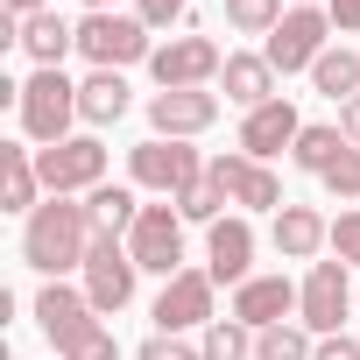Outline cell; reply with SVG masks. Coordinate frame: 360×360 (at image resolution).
<instances>
[{"label":"cell","mask_w":360,"mask_h":360,"mask_svg":"<svg viewBox=\"0 0 360 360\" xmlns=\"http://www.w3.org/2000/svg\"><path fill=\"white\" fill-rule=\"evenodd\" d=\"M148 71H155L162 92H191V85H212V78L226 71V57H219L212 36H176V43H162V50L148 57Z\"/></svg>","instance_id":"ba28073f"},{"label":"cell","mask_w":360,"mask_h":360,"mask_svg":"<svg viewBox=\"0 0 360 360\" xmlns=\"http://www.w3.org/2000/svg\"><path fill=\"white\" fill-rule=\"evenodd\" d=\"M325 191H332V198H360V148H346V155L325 169Z\"/></svg>","instance_id":"f546056e"},{"label":"cell","mask_w":360,"mask_h":360,"mask_svg":"<svg viewBox=\"0 0 360 360\" xmlns=\"http://www.w3.org/2000/svg\"><path fill=\"white\" fill-rule=\"evenodd\" d=\"M198 353H205V360H255V332H248L240 318H212Z\"/></svg>","instance_id":"484cf974"},{"label":"cell","mask_w":360,"mask_h":360,"mask_svg":"<svg viewBox=\"0 0 360 360\" xmlns=\"http://www.w3.org/2000/svg\"><path fill=\"white\" fill-rule=\"evenodd\" d=\"M0 8H8L15 22H36V15H50V0H0Z\"/></svg>","instance_id":"74e56055"},{"label":"cell","mask_w":360,"mask_h":360,"mask_svg":"<svg viewBox=\"0 0 360 360\" xmlns=\"http://www.w3.org/2000/svg\"><path fill=\"white\" fill-rule=\"evenodd\" d=\"M332 255L360 269V212H339V219H332Z\"/></svg>","instance_id":"d6a6232c"},{"label":"cell","mask_w":360,"mask_h":360,"mask_svg":"<svg viewBox=\"0 0 360 360\" xmlns=\"http://www.w3.org/2000/svg\"><path fill=\"white\" fill-rule=\"evenodd\" d=\"M297 134H304V120H297V106L290 99H269V106H255L248 120H240V155H283V148H297Z\"/></svg>","instance_id":"e0dca14e"},{"label":"cell","mask_w":360,"mask_h":360,"mask_svg":"<svg viewBox=\"0 0 360 360\" xmlns=\"http://www.w3.org/2000/svg\"><path fill=\"white\" fill-rule=\"evenodd\" d=\"M318 353V339L304 332V325H269V332H255V360H311Z\"/></svg>","instance_id":"4316f807"},{"label":"cell","mask_w":360,"mask_h":360,"mask_svg":"<svg viewBox=\"0 0 360 360\" xmlns=\"http://www.w3.org/2000/svg\"><path fill=\"white\" fill-rule=\"evenodd\" d=\"M311 85H318L325 99H339V106L360 99V57H353V50H325V57L311 64Z\"/></svg>","instance_id":"d4e9b609"},{"label":"cell","mask_w":360,"mask_h":360,"mask_svg":"<svg viewBox=\"0 0 360 360\" xmlns=\"http://www.w3.org/2000/svg\"><path fill=\"white\" fill-rule=\"evenodd\" d=\"M127 176L141 191H162V198H184L198 176H205V162H198V148H184V141H162V134H148L141 148H127Z\"/></svg>","instance_id":"277c9868"},{"label":"cell","mask_w":360,"mask_h":360,"mask_svg":"<svg viewBox=\"0 0 360 360\" xmlns=\"http://www.w3.org/2000/svg\"><path fill=\"white\" fill-rule=\"evenodd\" d=\"M127 255L148 269V276H184V212L176 205H141L134 233H127Z\"/></svg>","instance_id":"52a82bcc"},{"label":"cell","mask_w":360,"mask_h":360,"mask_svg":"<svg viewBox=\"0 0 360 360\" xmlns=\"http://www.w3.org/2000/svg\"><path fill=\"white\" fill-rule=\"evenodd\" d=\"M191 325H212V276L205 269L169 276L155 297V332H191Z\"/></svg>","instance_id":"5bb4252c"},{"label":"cell","mask_w":360,"mask_h":360,"mask_svg":"<svg viewBox=\"0 0 360 360\" xmlns=\"http://www.w3.org/2000/svg\"><path fill=\"white\" fill-rule=\"evenodd\" d=\"M22 50L36 57V71H64V57L78 50V22H64V15L50 8V15L22 22Z\"/></svg>","instance_id":"44dd1931"},{"label":"cell","mask_w":360,"mask_h":360,"mask_svg":"<svg viewBox=\"0 0 360 360\" xmlns=\"http://www.w3.org/2000/svg\"><path fill=\"white\" fill-rule=\"evenodd\" d=\"M127 113V78L120 71H92L85 85H78V120L85 127H113Z\"/></svg>","instance_id":"603a6c76"},{"label":"cell","mask_w":360,"mask_h":360,"mask_svg":"<svg viewBox=\"0 0 360 360\" xmlns=\"http://www.w3.org/2000/svg\"><path fill=\"white\" fill-rule=\"evenodd\" d=\"M36 325H43L50 346L64 353V346H78V339L99 325V311H92L85 290H71V283H43V290H36Z\"/></svg>","instance_id":"7c38bea8"},{"label":"cell","mask_w":360,"mask_h":360,"mask_svg":"<svg viewBox=\"0 0 360 360\" xmlns=\"http://www.w3.org/2000/svg\"><path fill=\"white\" fill-rule=\"evenodd\" d=\"M219 85H226V99H233L240 113H255V106L283 99V92H276V64H269V57H255V50H233V57H226V71H219Z\"/></svg>","instance_id":"d6986e66"},{"label":"cell","mask_w":360,"mask_h":360,"mask_svg":"<svg viewBox=\"0 0 360 360\" xmlns=\"http://www.w3.org/2000/svg\"><path fill=\"white\" fill-rule=\"evenodd\" d=\"M311 360H360V339L332 332V339H318V353H311Z\"/></svg>","instance_id":"e575fe53"},{"label":"cell","mask_w":360,"mask_h":360,"mask_svg":"<svg viewBox=\"0 0 360 360\" xmlns=\"http://www.w3.org/2000/svg\"><path fill=\"white\" fill-rule=\"evenodd\" d=\"M106 8H113V0H85V15H106Z\"/></svg>","instance_id":"f35d334b"},{"label":"cell","mask_w":360,"mask_h":360,"mask_svg":"<svg viewBox=\"0 0 360 360\" xmlns=\"http://www.w3.org/2000/svg\"><path fill=\"white\" fill-rule=\"evenodd\" d=\"M325 15H332L339 36H353V29H360V0H325Z\"/></svg>","instance_id":"d590c367"},{"label":"cell","mask_w":360,"mask_h":360,"mask_svg":"<svg viewBox=\"0 0 360 360\" xmlns=\"http://www.w3.org/2000/svg\"><path fill=\"white\" fill-rule=\"evenodd\" d=\"M297 8H318V0H297Z\"/></svg>","instance_id":"ab89813d"},{"label":"cell","mask_w":360,"mask_h":360,"mask_svg":"<svg viewBox=\"0 0 360 360\" xmlns=\"http://www.w3.org/2000/svg\"><path fill=\"white\" fill-rule=\"evenodd\" d=\"M205 169L226 184V198L248 205V212H283V205H290V198H283V176H276L269 162H255V155H212Z\"/></svg>","instance_id":"8fae6325"},{"label":"cell","mask_w":360,"mask_h":360,"mask_svg":"<svg viewBox=\"0 0 360 360\" xmlns=\"http://www.w3.org/2000/svg\"><path fill=\"white\" fill-rule=\"evenodd\" d=\"M269 240H276L283 262H318V248H332V219H325L318 205H283Z\"/></svg>","instance_id":"ac0fdd59"},{"label":"cell","mask_w":360,"mask_h":360,"mask_svg":"<svg viewBox=\"0 0 360 360\" xmlns=\"http://www.w3.org/2000/svg\"><path fill=\"white\" fill-rule=\"evenodd\" d=\"M71 120H78V85L64 71H36L22 85V134L57 148V141H71Z\"/></svg>","instance_id":"7a4b0ae2"},{"label":"cell","mask_w":360,"mask_h":360,"mask_svg":"<svg viewBox=\"0 0 360 360\" xmlns=\"http://www.w3.org/2000/svg\"><path fill=\"white\" fill-rule=\"evenodd\" d=\"M85 255H92V219H85V205L43 198V205L29 212V226H22V262L57 283L64 269H85Z\"/></svg>","instance_id":"6da1fadb"},{"label":"cell","mask_w":360,"mask_h":360,"mask_svg":"<svg viewBox=\"0 0 360 360\" xmlns=\"http://www.w3.org/2000/svg\"><path fill=\"white\" fill-rule=\"evenodd\" d=\"M64 360H120V339H113L106 325H92L78 346H64Z\"/></svg>","instance_id":"4dcf8cb0"},{"label":"cell","mask_w":360,"mask_h":360,"mask_svg":"<svg viewBox=\"0 0 360 360\" xmlns=\"http://www.w3.org/2000/svg\"><path fill=\"white\" fill-rule=\"evenodd\" d=\"M219 205H226V184H219V176H212V169L198 176V184H191L184 198H176V212H184V219H198V226H219V219H226Z\"/></svg>","instance_id":"83f0119b"},{"label":"cell","mask_w":360,"mask_h":360,"mask_svg":"<svg viewBox=\"0 0 360 360\" xmlns=\"http://www.w3.org/2000/svg\"><path fill=\"white\" fill-rule=\"evenodd\" d=\"M205 276H212V283H233V290L255 276V226H248L240 212L205 233Z\"/></svg>","instance_id":"9a60e30c"},{"label":"cell","mask_w":360,"mask_h":360,"mask_svg":"<svg viewBox=\"0 0 360 360\" xmlns=\"http://www.w3.org/2000/svg\"><path fill=\"white\" fill-rule=\"evenodd\" d=\"M332 50V15L325 8H290L283 22H276V36H269V64H276V78H290V71H311L318 57Z\"/></svg>","instance_id":"8992f818"},{"label":"cell","mask_w":360,"mask_h":360,"mask_svg":"<svg viewBox=\"0 0 360 360\" xmlns=\"http://www.w3.org/2000/svg\"><path fill=\"white\" fill-rule=\"evenodd\" d=\"M36 169H43V191H50V198L99 191V184H106V148H99V134H71V141H57V148H36Z\"/></svg>","instance_id":"5b68a950"},{"label":"cell","mask_w":360,"mask_h":360,"mask_svg":"<svg viewBox=\"0 0 360 360\" xmlns=\"http://www.w3.org/2000/svg\"><path fill=\"white\" fill-rule=\"evenodd\" d=\"M191 15V0H141V22L148 29H169V22H184Z\"/></svg>","instance_id":"836d02e7"},{"label":"cell","mask_w":360,"mask_h":360,"mask_svg":"<svg viewBox=\"0 0 360 360\" xmlns=\"http://www.w3.org/2000/svg\"><path fill=\"white\" fill-rule=\"evenodd\" d=\"M346 304H353V290H346V262H311V276H304V290H297L304 332H311V339H332L339 318H346Z\"/></svg>","instance_id":"9c48e42d"},{"label":"cell","mask_w":360,"mask_h":360,"mask_svg":"<svg viewBox=\"0 0 360 360\" xmlns=\"http://www.w3.org/2000/svg\"><path fill=\"white\" fill-rule=\"evenodd\" d=\"M0 205L8 212L43 205V169H36V148H22V141H0Z\"/></svg>","instance_id":"ffe728a7"},{"label":"cell","mask_w":360,"mask_h":360,"mask_svg":"<svg viewBox=\"0 0 360 360\" xmlns=\"http://www.w3.org/2000/svg\"><path fill=\"white\" fill-rule=\"evenodd\" d=\"M339 134H346V148H360V99L339 106Z\"/></svg>","instance_id":"8d00e7d4"},{"label":"cell","mask_w":360,"mask_h":360,"mask_svg":"<svg viewBox=\"0 0 360 360\" xmlns=\"http://www.w3.org/2000/svg\"><path fill=\"white\" fill-rule=\"evenodd\" d=\"M290 155H297V169L325 176V169L346 155V134H339V127H325V120H304V134H297V148H290Z\"/></svg>","instance_id":"cb8c5ba5"},{"label":"cell","mask_w":360,"mask_h":360,"mask_svg":"<svg viewBox=\"0 0 360 360\" xmlns=\"http://www.w3.org/2000/svg\"><path fill=\"white\" fill-rule=\"evenodd\" d=\"M134 360H205V353H198V346H184V332H155Z\"/></svg>","instance_id":"1f68e13d"},{"label":"cell","mask_w":360,"mask_h":360,"mask_svg":"<svg viewBox=\"0 0 360 360\" xmlns=\"http://www.w3.org/2000/svg\"><path fill=\"white\" fill-rule=\"evenodd\" d=\"M297 311V283L290 276H248L240 290H233V318L248 325V332H269V325H283Z\"/></svg>","instance_id":"2e32d148"},{"label":"cell","mask_w":360,"mask_h":360,"mask_svg":"<svg viewBox=\"0 0 360 360\" xmlns=\"http://www.w3.org/2000/svg\"><path fill=\"white\" fill-rule=\"evenodd\" d=\"M226 22H233L240 36H276L283 0H226Z\"/></svg>","instance_id":"f1b7e54d"},{"label":"cell","mask_w":360,"mask_h":360,"mask_svg":"<svg viewBox=\"0 0 360 360\" xmlns=\"http://www.w3.org/2000/svg\"><path fill=\"white\" fill-rule=\"evenodd\" d=\"M85 219H92V240H120V233H134L141 198L127 184H99V191H85Z\"/></svg>","instance_id":"7402d4cb"},{"label":"cell","mask_w":360,"mask_h":360,"mask_svg":"<svg viewBox=\"0 0 360 360\" xmlns=\"http://www.w3.org/2000/svg\"><path fill=\"white\" fill-rule=\"evenodd\" d=\"M134 276H141V262L127 255V240H92V255H85V297H92V311H120L134 297Z\"/></svg>","instance_id":"30bf717a"},{"label":"cell","mask_w":360,"mask_h":360,"mask_svg":"<svg viewBox=\"0 0 360 360\" xmlns=\"http://www.w3.org/2000/svg\"><path fill=\"white\" fill-rule=\"evenodd\" d=\"M219 120V92H205V85H191V92H155L148 99V127L162 134V141H191V134H205Z\"/></svg>","instance_id":"4fadbf2b"},{"label":"cell","mask_w":360,"mask_h":360,"mask_svg":"<svg viewBox=\"0 0 360 360\" xmlns=\"http://www.w3.org/2000/svg\"><path fill=\"white\" fill-rule=\"evenodd\" d=\"M78 50L92 57V71H127V64L155 57V50H148V22H141V15H113V8L78 22Z\"/></svg>","instance_id":"3957f363"}]
</instances>
